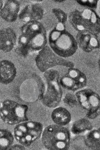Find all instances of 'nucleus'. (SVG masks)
I'll list each match as a JSON object with an SVG mask.
<instances>
[{"label":"nucleus","mask_w":100,"mask_h":150,"mask_svg":"<svg viewBox=\"0 0 100 150\" xmlns=\"http://www.w3.org/2000/svg\"><path fill=\"white\" fill-rule=\"evenodd\" d=\"M70 140L69 129L63 126L56 124L48 126L42 133V144L45 148L49 150H68Z\"/></svg>","instance_id":"1"},{"label":"nucleus","mask_w":100,"mask_h":150,"mask_svg":"<svg viewBox=\"0 0 100 150\" xmlns=\"http://www.w3.org/2000/svg\"><path fill=\"white\" fill-rule=\"evenodd\" d=\"M22 35L20 40L23 48L27 52L28 49H38L44 43L45 30L38 21L26 23L21 28Z\"/></svg>","instance_id":"2"},{"label":"nucleus","mask_w":100,"mask_h":150,"mask_svg":"<svg viewBox=\"0 0 100 150\" xmlns=\"http://www.w3.org/2000/svg\"><path fill=\"white\" fill-rule=\"evenodd\" d=\"M28 109L26 105L12 100H5L0 101V118L8 125H16L28 120Z\"/></svg>","instance_id":"3"},{"label":"nucleus","mask_w":100,"mask_h":150,"mask_svg":"<svg viewBox=\"0 0 100 150\" xmlns=\"http://www.w3.org/2000/svg\"><path fill=\"white\" fill-rule=\"evenodd\" d=\"M43 129L41 123L28 120L16 125L14 129L13 136L20 144L28 147L40 137Z\"/></svg>","instance_id":"4"},{"label":"nucleus","mask_w":100,"mask_h":150,"mask_svg":"<svg viewBox=\"0 0 100 150\" xmlns=\"http://www.w3.org/2000/svg\"><path fill=\"white\" fill-rule=\"evenodd\" d=\"M71 23L80 30L85 29L99 28L100 19L93 10L87 8L76 10L72 12L69 16Z\"/></svg>","instance_id":"5"},{"label":"nucleus","mask_w":100,"mask_h":150,"mask_svg":"<svg viewBox=\"0 0 100 150\" xmlns=\"http://www.w3.org/2000/svg\"><path fill=\"white\" fill-rule=\"evenodd\" d=\"M81 106L87 111L88 118L93 119L100 113V98L96 92L89 89L77 92L75 95Z\"/></svg>","instance_id":"6"},{"label":"nucleus","mask_w":100,"mask_h":150,"mask_svg":"<svg viewBox=\"0 0 100 150\" xmlns=\"http://www.w3.org/2000/svg\"><path fill=\"white\" fill-rule=\"evenodd\" d=\"M62 91L55 81L50 83L47 89L40 96L43 104L47 107L53 108L59 104L62 97Z\"/></svg>","instance_id":"7"},{"label":"nucleus","mask_w":100,"mask_h":150,"mask_svg":"<svg viewBox=\"0 0 100 150\" xmlns=\"http://www.w3.org/2000/svg\"><path fill=\"white\" fill-rule=\"evenodd\" d=\"M44 14V10L41 5L33 4L26 5L19 13L18 16L20 20L26 23L40 20Z\"/></svg>","instance_id":"8"},{"label":"nucleus","mask_w":100,"mask_h":150,"mask_svg":"<svg viewBox=\"0 0 100 150\" xmlns=\"http://www.w3.org/2000/svg\"><path fill=\"white\" fill-rule=\"evenodd\" d=\"M20 4L16 0H8L0 11L1 18L9 22L15 21L18 16Z\"/></svg>","instance_id":"9"},{"label":"nucleus","mask_w":100,"mask_h":150,"mask_svg":"<svg viewBox=\"0 0 100 150\" xmlns=\"http://www.w3.org/2000/svg\"><path fill=\"white\" fill-rule=\"evenodd\" d=\"M16 36L14 31L10 28L0 30V50L5 52L11 50L15 46Z\"/></svg>","instance_id":"10"},{"label":"nucleus","mask_w":100,"mask_h":150,"mask_svg":"<svg viewBox=\"0 0 100 150\" xmlns=\"http://www.w3.org/2000/svg\"><path fill=\"white\" fill-rule=\"evenodd\" d=\"M56 56L48 47L44 48L39 53L36 59L38 67L44 71L55 64Z\"/></svg>","instance_id":"11"},{"label":"nucleus","mask_w":100,"mask_h":150,"mask_svg":"<svg viewBox=\"0 0 100 150\" xmlns=\"http://www.w3.org/2000/svg\"><path fill=\"white\" fill-rule=\"evenodd\" d=\"M16 74L15 65L11 62L4 60L0 62V83L7 85L11 83Z\"/></svg>","instance_id":"12"},{"label":"nucleus","mask_w":100,"mask_h":150,"mask_svg":"<svg viewBox=\"0 0 100 150\" xmlns=\"http://www.w3.org/2000/svg\"><path fill=\"white\" fill-rule=\"evenodd\" d=\"M51 117L55 124L62 126L68 124L71 119L70 112L66 109L62 107L55 108L51 113Z\"/></svg>","instance_id":"13"},{"label":"nucleus","mask_w":100,"mask_h":150,"mask_svg":"<svg viewBox=\"0 0 100 150\" xmlns=\"http://www.w3.org/2000/svg\"><path fill=\"white\" fill-rule=\"evenodd\" d=\"M84 143L92 150L100 149V129H94L88 132L84 138Z\"/></svg>","instance_id":"14"},{"label":"nucleus","mask_w":100,"mask_h":150,"mask_svg":"<svg viewBox=\"0 0 100 150\" xmlns=\"http://www.w3.org/2000/svg\"><path fill=\"white\" fill-rule=\"evenodd\" d=\"M92 128V125L90 121L86 118H83L77 120L73 123L71 131L73 134L78 135L89 131Z\"/></svg>","instance_id":"15"},{"label":"nucleus","mask_w":100,"mask_h":150,"mask_svg":"<svg viewBox=\"0 0 100 150\" xmlns=\"http://www.w3.org/2000/svg\"><path fill=\"white\" fill-rule=\"evenodd\" d=\"M13 135L6 129H0V150H9L13 145L14 141Z\"/></svg>","instance_id":"16"},{"label":"nucleus","mask_w":100,"mask_h":150,"mask_svg":"<svg viewBox=\"0 0 100 150\" xmlns=\"http://www.w3.org/2000/svg\"><path fill=\"white\" fill-rule=\"evenodd\" d=\"M52 11L60 23H63L65 21L67 16L63 11L59 8H54L52 9Z\"/></svg>","instance_id":"17"},{"label":"nucleus","mask_w":100,"mask_h":150,"mask_svg":"<svg viewBox=\"0 0 100 150\" xmlns=\"http://www.w3.org/2000/svg\"><path fill=\"white\" fill-rule=\"evenodd\" d=\"M63 100L65 103L72 107L76 105L77 103V100L75 96L71 93L67 94Z\"/></svg>","instance_id":"18"},{"label":"nucleus","mask_w":100,"mask_h":150,"mask_svg":"<svg viewBox=\"0 0 100 150\" xmlns=\"http://www.w3.org/2000/svg\"><path fill=\"white\" fill-rule=\"evenodd\" d=\"M82 5L89 7H95L96 6L99 0H76Z\"/></svg>","instance_id":"19"},{"label":"nucleus","mask_w":100,"mask_h":150,"mask_svg":"<svg viewBox=\"0 0 100 150\" xmlns=\"http://www.w3.org/2000/svg\"><path fill=\"white\" fill-rule=\"evenodd\" d=\"M26 149L25 146L20 144H15L12 145L9 150H24Z\"/></svg>","instance_id":"20"},{"label":"nucleus","mask_w":100,"mask_h":150,"mask_svg":"<svg viewBox=\"0 0 100 150\" xmlns=\"http://www.w3.org/2000/svg\"><path fill=\"white\" fill-rule=\"evenodd\" d=\"M64 28L63 23H59L56 26V29L59 30H62Z\"/></svg>","instance_id":"21"},{"label":"nucleus","mask_w":100,"mask_h":150,"mask_svg":"<svg viewBox=\"0 0 100 150\" xmlns=\"http://www.w3.org/2000/svg\"><path fill=\"white\" fill-rule=\"evenodd\" d=\"M90 42L91 45L93 46H96L97 43L96 40L93 38L91 39Z\"/></svg>","instance_id":"22"},{"label":"nucleus","mask_w":100,"mask_h":150,"mask_svg":"<svg viewBox=\"0 0 100 150\" xmlns=\"http://www.w3.org/2000/svg\"><path fill=\"white\" fill-rule=\"evenodd\" d=\"M70 74L71 77L73 78L76 76L77 75V73L74 70L71 71L70 73Z\"/></svg>","instance_id":"23"},{"label":"nucleus","mask_w":100,"mask_h":150,"mask_svg":"<svg viewBox=\"0 0 100 150\" xmlns=\"http://www.w3.org/2000/svg\"><path fill=\"white\" fill-rule=\"evenodd\" d=\"M3 6V0H0V11Z\"/></svg>","instance_id":"24"},{"label":"nucleus","mask_w":100,"mask_h":150,"mask_svg":"<svg viewBox=\"0 0 100 150\" xmlns=\"http://www.w3.org/2000/svg\"><path fill=\"white\" fill-rule=\"evenodd\" d=\"M52 1L56 2H61L63 1L64 0H52Z\"/></svg>","instance_id":"25"},{"label":"nucleus","mask_w":100,"mask_h":150,"mask_svg":"<svg viewBox=\"0 0 100 150\" xmlns=\"http://www.w3.org/2000/svg\"><path fill=\"white\" fill-rule=\"evenodd\" d=\"M32 0V1H43V0Z\"/></svg>","instance_id":"26"},{"label":"nucleus","mask_w":100,"mask_h":150,"mask_svg":"<svg viewBox=\"0 0 100 150\" xmlns=\"http://www.w3.org/2000/svg\"></svg>","instance_id":"27"}]
</instances>
